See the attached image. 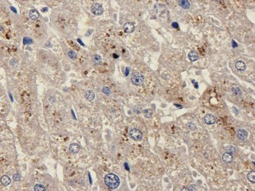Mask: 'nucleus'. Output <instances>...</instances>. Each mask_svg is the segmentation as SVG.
Wrapping results in <instances>:
<instances>
[{
  "instance_id": "1",
  "label": "nucleus",
  "mask_w": 255,
  "mask_h": 191,
  "mask_svg": "<svg viewBox=\"0 0 255 191\" xmlns=\"http://www.w3.org/2000/svg\"><path fill=\"white\" fill-rule=\"evenodd\" d=\"M104 183L106 185L111 189H115L120 184V179L117 175L113 173L107 174L104 177Z\"/></svg>"
},
{
  "instance_id": "2",
  "label": "nucleus",
  "mask_w": 255,
  "mask_h": 191,
  "mask_svg": "<svg viewBox=\"0 0 255 191\" xmlns=\"http://www.w3.org/2000/svg\"><path fill=\"white\" fill-rule=\"evenodd\" d=\"M131 82L133 85H135V86H141L144 82V76L141 73L136 72L133 74L131 77Z\"/></svg>"
},
{
  "instance_id": "3",
  "label": "nucleus",
  "mask_w": 255,
  "mask_h": 191,
  "mask_svg": "<svg viewBox=\"0 0 255 191\" xmlns=\"http://www.w3.org/2000/svg\"><path fill=\"white\" fill-rule=\"evenodd\" d=\"M129 136L132 140L136 141L142 140L143 138L142 132L137 128H133L129 132Z\"/></svg>"
},
{
  "instance_id": "4",
  "label": "nucleus",
  "mask_w": 255,
  "mask_h": 191,
  "mask_svg": "<svg viewBox=\"0 0 255 191\" xmlns=\"http://www.w3.org/2000/svg\"><path fill=\"white\" fill-rule=\"evenodd\" d=\"M91 12L97 16H100L103 14V8L100 3L95 2L93 4L91 7Z\"/></svg>"
},
{
  "instance_id": "5",
  "label": "nucleus",
  "mask_w": 255,
  "mask_h": 191,
  "mask_svg": "<svg viewBox=\"0 0 255 191\" xmlns=\"http://www.w3.org/2000/svg\"><path fill=\"white\" fill-rule=\"evenodd\" d=\"M237 136L240 140L244 141L248 137V132L244 129H239L237 131Z\"/></svg>"
},
{
  "instance_id": "6",
  "label": "nucleus",
  "mask_w": 255,
  "mask_h": 191,
  "mask_svg": "<svg viewBox=\"0 0 255 191\" xmlns=\"http://www.w3.org/2000/svg\"><path fill=\"white\" fill-rule=\"evenodd\" d=\"M204 121L207 125H213L216 122V118L214 116L212 115L209 114L206 115L204 117Z\"/></svg>"
},
{
  "instance_id": "7",
  "label": "nucleus",
  "mask_w": 255,
  "mask_h": 191,
  "mask_svg": "<svg viewBox=\"0 0 255 191\" xmlns=\"http://www.w3.org/2000/svg\"><path fill=\"white\" fill-rule=\"evenodd\" d=\"M124 30L126 33H131L135 31V26L131 22H128L124 24Z\"/></svg>"
},
{
  "instance_id": "8",
  "label": "nucleus",
  "mask_w": 255,
  "mask_h": 191,
  "mask_svg": "<svg viewBox=\"0 0 255 191\" xmlns=\"http://www.w3.org/2000/svg\"><path fill=\"white\" fill-rule=\"evenodd\" d=\"M246 64L242 61H238V62H237L235 64V68H237V70L240 71H244L246 70Z\"/></svg>"
},
{
  "instance_id": "9",
  "label": "nucleus",
  "mask_w": 255,
  "mask_h": 191,
  "mask_svg": "<svg viewBox=\"0 0 255 191\" xmlns=\"http://www.w3.org/2000/svg\"><path fill=\"white\" fill-rule=\"evenodd\" d=\"M222 159L224 162L226 164H230L233 161V156L232 154L229 153H225L222 156Z\"/></svg>"
},
{
  "instance_id": "10",
  "label": "nucleus",
  "mask_w": 255,
  "mask_h": 191,
  "mask_svg": "<svg viewBox=\"0 0 255 191\" xmlns=\"http://www.w3.org/2000/svg\"><path fill=\"white\" fill-rule=\"evenodd\" d=\"M85 97L87 100L91 101L95 98V93L92 90H87L85 92Z\"/></svg>"
},
{
  "instance_id": "11",
  "label": "nucleus",
  "mask_w": 255,
  "mask_h": 191,
  "mask_svg": "<svg viewBox=\"0 0 255 191\" xmlns=\"http://www.w3.org/2000/svg\"><path fill=\"white\" fill-rule=\"evenodd\" d=\"M188 57H189V59H190V61L194 62L196 61L199 59V55L195 50H191V51L189 52V55H188Z\"/></svg>"
},
{
  "instance_id": "12",
  "label": "nucleus",
  "mask_w": 255,
  "mask_h": 191,
  "mask_svg": "<svg viewBox=\"0 0 255 191\" xmlns=\"http://www.w3.org/2000/svg\"><path fill=\"white\" fill-rule=\"evenodd\" d=\"M80 150V146L77 143H72L69 146V150L72 153H77Z\"/></svg>"
},
{
  "instance_id": "13",
  "label": "nucleus",
  "mask_w": 255,
  "mask_h": 191,
  "mask_svg": "<svg viewBox=\"0 0 255 191\" xmlns=\"http://www.w3.org/2000/svg\"><path fill=\"white\" fill-rule=\"evenodd\" d=\"M29 16L31 20H36L39 17V13L36 9L31 10L29 12Z\"/></svg>"
},
{
  "instance_id": "14",
  "label": "nucleus",
  "mask_w": 255,
  "mask_h": 191,
  "mask_svg": "<svg viewBox=\"0 0 255 191\" xmlns=\"http://www.w3.org/2000/svg\"><path fill=\"white\" fill-rule=\"evenodd\" d=\"M1 183H2V184H3L4 186H8L11 183V179L8 176H3L1 178Z\"/></svg>"
},
{
  "instance_id": "15",
  "label": "nucleus",
  "mask_w": 255,
  "mask_h": 191,
  "mask_svg": "<svg viewBox=\"0 0 255 191\" xmlns=\"http://www.w3.org/2000/svg\"><path fill=\"white\" fill-rule=\"evenodd\" d=\"M102 58L99 55H95L93 58V63L95 66L100 65L102 63Z\"/></svg>"
},
{
  "instance_id": "16",
  "label": "nucleus",
  "mask_w": 255,
  "mask_h": 191,
  "mask_svg": "<svg viewBox=\"0 0 255 191\" xmlns=\"http://www.w3.org/2000/svg\"><path fill=\"white\" fill-rule=\"evenodd\" d=\"M179 5L181 7L184 9H189L190 7V4L188 0H179Z\"/></svg>"
},
{
  "instance_id": "17",
  "label": "nucleus",
  "mask_w": 255,
  "mask_h": 191,
  "mask_svg": "<svg viewBox=\"0 0 255 191\" xmlns=\"http://www.w3.org/2000/svg\"><path fill=\"white\" fill-rule=\"evenodd\" d=\"M247 178L249 182L252 183H255V171H251L247 174Z\"/></svg>"
},
{
  "instance_id": "18",
  "label": "nucleus",
  "mask_w": 255,
  "mask_h": 191,
  "mask_svg": "<svg viewBox=\"0 0 255 191\" xmlns=\"http://www.w3.org/2000/svg\"><path fill=\"white\" fill-rule=\"evenodd\" d=\"M144 115L146 118H151L153 115V111L150 109H146L144 110Z\"/></svg>"
},
{
  "instance_id": "19",
  "label": "nucleus",
  "mask_w": 255,
  "mask_h": 191,
  "mask_svg": "<svg viewBox=\"0 0 255 191\" xmlns=\"http://www.w3.org/2000/svg\"><path fill=\"white\" fill-rule=\"evenodd\" d=\"M46 189L44 188V186L41 184H37L34 186L35 191H45Z\"/></svg>"
},
{
  "instance_id": "20",
  "label": "nucleus",
  "mask_w": 255,
  "mask_h": 191,
  "mask_svg": "<svg viewBox=\"0 0 255 191\" xmlns=\"http://www.w3.org/2000/svg\"><path fill=\"white\" fill-rule=\"evenodd\" d=\"M102 92L105 94L106 95H107V96H109V95L111 94V90H110V89L109 87L104 86L102 89Z\"/></svg>"
},
{
  "instance_id": "21",
  "label": "nucleus",
  "mask_w": 255,
  "mask_h": 191,
  "mask_svg": "<svg viewBox=\"0 0 255 191\" xmlns=\"http://www.w3.org/2000/svg\"><path fill=\"white\" fill-rule=\"evenodd\" d=\"M68 56L70 59H76L77 58V54L73 50H70L68 52Z\"/></svg>"
},
{
  "instance_id": "22",
  "label": "nucleus",
  "mask_w": 255,
  "mask_h": 191,
  "mask_svg": "<svg viewBox=\"0 0 255 191\" xmlns=\"http://www.w3.org/2000/svg\"><path fill=\"white\" fill-rule=\"evenodd\" d=\"M232 91L233 92V94L237 95H241L242 94V91L240 88H237V87H233L232 88Z\"/></svg>"
},
{
  "instance_id": "23",
  "label": "nucleus",
  "mask_w": 255,
  "mask_h": 191,
  "mask_svg": "<svg viewBox=\"0 0 255 191\" xmlns=\"http://www.w3.org/2000/svg\"><path fill=\"white\" fill-rule=\"evenodd\" d=\"M226 151H227V153L233 154V153H234L235 151V147L233 146H229L226 147Z\"/></svg>"
},
{
  "instance_id": "24",
  "label": "nucleus",
  "mask_w": 255,
  "mask_h": 191,
  "mask_svg": "<svg viewBox=\"0 0 255 191\" xmlns=\"http://www.w3.org/2000/svg\"><path fill=\"white\" fill-rule=\"evenodd\" d=\"M23 43L25 45H27V44H31L33 43V41L31 38H28V37H24L23 38Z\"/></svg>"
},
{
  "instance_id": "25",
  "label": "nucleus",
  "mask_w": 255,
  "mask_h": 191,
  "mask_svg": "<svg viewBox=\"0 0 255 191\" xmlns=\"http://www.w3.org/2000/svg\"><path fill=\"white\" fill-rule=\"evenodd\" d=\"M133 110L136 113L140 114L141 113L142 109L141 107L139 106V105H136V106H135L133 107Z\"/></svg>"
},
{
  "instance_id": "26",
  "label": "nucleus",
  "mask_w": 255,
  "mask_h": 191,
  "mask_svg": "<svg viewBox=\"0 0 255 191\" xmlns=\"http://www.w3.org/2000/svg\"><path fill=\"white\" fill-rule=\"evenodd\" d=\"M13 180L15 181V182H19V181L21 180V176L18 173H15L13 175Z\"/></svg>"
},
{
  "instance_id": "27",
  "label": "nucleus",
  "mask_w": 255,
  "mask_h": 191,
  "mask_svg": "<svg viewBox=\"0 0 255 191\" xmlns=\"http://www.w3.org/2000/svg\"><path fill=\"white\" fill-rule=\"evenodd\" d=\"M188 190L190 191H197V187H196V186L195 185V184H191V185L189 186Z\"/></svg>"
},
{
  "instance_id": "28",
  "label": "nucleus",
  "mask_w": 255,
  "mask_h": 191,
  "mask_svg": "<svg viewBox=\"0 0 255 191\" xmlns=\"http://www.w3.org/2000/svg\"><path fill=\"white\" fill-rule=\"evenodd\" d=\"M9 63L10 65H12V66H14V65H15L16 64H17V62H16V59H12V60H10V61Z\"/></svg>"
},
{
  "instance_id": "29",
  "label": "nucleus",
  "mask_w": 255,
  "mask_h": 191,
  "mask_svg": "<svg viewBox=\"0 0 255 191\" xmlns=\"http://www.w3.org/2000/svg\"><path fill=\"white\" fill-rule=\"evenodd\" d=\"M172 26L173 28H178V24L176 22H173L172 23Z\"/></svg>"
},
{
  "instance_id": "30",
  "label": "nucleus",
  "mask_w": 255,
  "mask_h": 191,
  "mask_svg": "<svg viewBox=\"0 0 255 191\" xmlns=\"http://www.w3.org/2000/svg\"><path fill=\"white\" fill-rule=\"evenodd\" d=\"M232 46H233V48H236V47L238 46V45H237V43H236L235 41L234 40H232Z\"/></svg>"
},
{
  "instance_id": "31",
  "label": "nucleus",
  "mask_w": 255,
  "mask_h": 191,
  "mask_svg": "<svg viewBox=\"0 0 255 191\" xmlns=\"http://www.w3.org/2000/svg\"><path fill=\"white\" fill-rule=\"evenodd\" d=\"M233 111H234V113H235V114L238 115V110H237V108L235 107H233Z\"/></svg>"
},
{
  "instance_id": "32",
  "label": "nucleus",
  "mask_w": 255,
  "mask_h": 191,
  "mask_svg": "<svg viewBox=\"0 0 255 191\" xmlns=\"http://www.w3.org/2000/svg\"><path fill=\"white\" fill-rule=\"evenodd\" d=\"M10 8H11V10H12L14 12V13H17V10L15 8H14L13 7H10Z\"/></svg>"
},
{
  "instance_id": "33",
  "label": "nucleus",
  "mask_w": 255,
  "mask_h": 191,
  "mask_svg": "<svg viewBox=\"0 0 255 191\" xmlns=\"http://www.w3.org/2000/svg\"><path fill=\"white\" fill-rule=\"evenodd\" d=\"M78 42H79V43H80V44H81V45H82V46H85V44H84V43H83V42H82V41H81V40H80V39H79V38H78Z\"/></svg>"
},
{
  "instance_id": "34",
  "label": "nucleus",
  "mask_w": 255,
  "mask_h": 191,
  "mask_svg": "<svg viewBox=\"0 0 255 191\" xmlns=\"http://www.w3.org/2000/svg\"><path fill=\"white\" fill-rule=\"evenodd\" d=\"M48 10V8H47V7H44V8H42V11L43 12H47Z\"/></svg>"
},
{
  "instance_id": "35",
  "label": "nucleus",
  "mask_w": 255,
  "mask_h": 191,
  "mask_svg": "<svg viewBox=\"0 0 255 191\" xmlns=\"http://www.w3.org/2000/svg\"><path fill=\"white\" fill-rule=\"evenodd\" d=\"M124 166H125V169L127 170H129V166H128V164L127 163H125L124 164Z\"/></svg>"
},
{
  "instance_id": "36",
  "label": "nucleus",
  "mask_w": 255,
  "mask_h": 191,
  "mask_svg": "<svg viewBox=\"0 0 255 191\" xmlns=\"http://www.w3.org/2000/svg\"><path fill=\"white\" fill-rule=\"evenodd\" d=\"M129 68H126V74H125V75H127L128 74H129Z\"/></svg>"
},
{
  "instance_id": "37",
  "label": "nucleus",
  "mask_w": 255,
  "mask_h": 191,
  "mask_svg": "<svg viewBox=\"0 0 255 191\" xmlns=\"http://www.w3.org/2000/svg\"><path fill=\"white\" fill-rule=\"evenodd\" d=\"M195 88H198V84H197V82H195Z\"/></svg>"
},
{
  "instance_id": "38",
  "label": "nucleus",
  "mask_w": 255,
  "mask_h": 191,
  "mask_svg": "<svg viewBox=\"0 0 255 191\" xmlns=\"http://www.w3.org/2000/svg\"><path fill=\"white\" fill-rule=\"evenodd\" d=\"M9 96H10V99H11V101H13V98H12V94H9Z\"/></svg>"
},
{
  "instance_id": "39",
  "label": "nucleus",
  "mask_w": 255,
  "mask_h": 191,
  "mask_svg": "<svg viewBox=\"0 0 255 191\" xmlns=\"http://www.w3.org/2000/svg\"><path fill=\"white\" fill-rule=\"evenodd\" d=\"M4 31V28L2 26L0 25V31Z\"/></svg>"
},
{
  "instance_id": "40",
  "label": "nucleus",
  "mask_w": 255,
  "mask_h": 191,
  "mask_svg": "<svg viewBox=\"0 0 255 191\" xmlns=\"http://www.w3.org/2000/svg\"><path fill=\"white\" fill-rule=\"evenodd\" d=\"M216 1H219V0H216Z\"/></svg>"
}]
</instances>
